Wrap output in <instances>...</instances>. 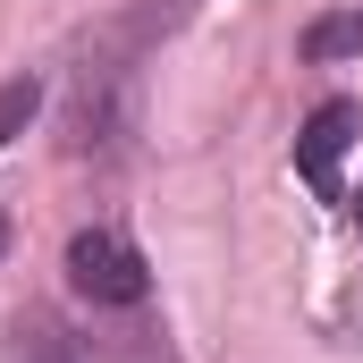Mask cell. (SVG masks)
I'll use <instances>...</instances> for the list:
<instances>
[{
    "mask_svg": "<svg viewBox=\"0 0 363 363\" xmlns=\"http://www.w3.org/2000/svg\"><path fill=\"white\" fill-rule=\"evenodd\" d=\"M135 60H144V43H135V26H118V34H93V51L68 68V93H60V152L68 161L110 169L135 152V85H144Z\"/></svg>",
    "mask_w": 363,
    "mask_h": 363,
    "instance_id": "1",
    "label": "cell"
},
{
    "mask_svg": "<svg viewBox=\"0 0 363 363\" xmlns=\"http://www.w3.org/2000/svg\"><path fill=\"white\" fill-rule=\"evenodd\" d=\"M68 287L101 304V313H135L144 296H152V262L135 254V237H118V228H77L68 237Z\"/></svg>",
    "mask_w": 363,
    "mask_h": 363,
    "instance_id": "2",
    "label": "cell"
},
{
    "mask_svg": "<svg viewBox=\"0 0 363 363\" xmlns=\"http://www.w3.org/2000/svg\"><path fill=\"white\" fill-rule=\"evenodd\" d=\"M355 127H363V110L347 101V93H330L304 127H296V178L313 186L321 203H338L347 186H338V161H347V144H355Z\"/></svg>",
    "mask_w": 363,
    "mask_h": 363,
    "instance_id": "3",
    "label": "cell"
},
{
    "mask_svg": "<svg viewBox=\"0 0 363 363\" xmlns=\"http://www.w3.org/2000/svg\"><path fill=\"white\" fill-rule=\"evenodd\" d=\"M9 363H93V347L51 313V304H26L9 321Z\"/></svg>",
    "mask_w": 363,
    "mask_h": 363,
    "instance_id": "4",
    "label": "cell"
},
{
    "mask_svg": "<svg viewBox=\"0 0 363 363\" xmlns=\"http://www.w3.org/2000/svg\"><path fill=\"white\" fill-rule=\"evenodd\" d=\"M296 51H304L313 68H330V60H363V9H330V17H313V26L296 34Z\"/></svg>",
    "mask_w": 363,
    "mask_h": 363,
    "instance_id": "5",
    "label": "cell"
},
{
    "mask_svg": "<svg viewBox=\"0 0 363 363\" xmlns=\"http://www.w3.org/2000/svg\"><path fill=\"white\" fill-rule=\"evenodd\" d=\"M43 110V77H9L0 85V144H17V127H34Z\"/></svg>",
    "mask_w": 363,
    "mask_h": 363,
    "instance_id": "6",
    "label": "cell"
},
{
    "mask_svg": "<svg viewBox=\"0 0 363 363\" xmlns=\"http://www.w3.org/2000/svg\"><path fill=\"white\" fill-rule=\"evenodd\" d=\"M186 17H194V0H144V9H135V43H152V34H178Z\"/></svg>",
    "mask_w": 363,
    "mask_h": 363,
    "instance_id": "7",
    "label": "cell"
},
{
    "mask_svg": "<svg viewBox=\"0 0 363 363\" xmlns=\"http://www.w3.org/2000/svg\"><path fill=\"white\" fill-rule=\"evenodd\" d=\"M9 237H17V228H9V211H0V262H9Z\"/></svg>",
    "mask_w": 363,
    "mask_h": 363,
    "instance_id": "8",
    "label": "cell"
},
{
    "mask_svg": "<svg viewBox=\"0 0 363 363\" xmlns=\"http://www.w3.org/2000/svg\"><path fill=\"white\" fill-rule=\"evenodd\" d=\"M355 211H363V194H355Z\"/></svg>",
    "mask_w": 363,
    "mask_h": 363,
    "instance_id": "9",
    "label": "cell"
}]
</instances>
